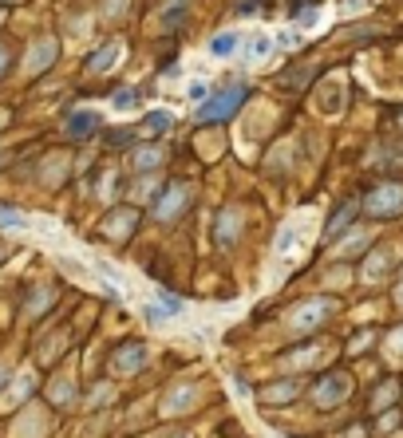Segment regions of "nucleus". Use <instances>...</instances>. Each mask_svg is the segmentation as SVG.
<instances>
[{
  "instance_id": "7",
  "label": "nucleus",
  "mask_w": 403,
  "mask_h": 438,
  "mask_svg": "<svg viewBox=\"0 0 403 438\" xmlns=\"http://www.w3.org/2000/svg\"><path fill=\"white\" fill-rule=\"evenodd\" d=\"M238 229H241V214H238V209H225V214L218 217V225H214L218 245H222V249H230L233 237H238Z\"/></svg>"
},
{
  "instance_id": "1",
  "label": "nucleus",
  "mask_w": 403,
  "mask_h": 438,
  "mask_svg": "<svg viewBox=\"0 0 403 438\" xmlns=\"http://www.w3.org/2000/svg\"><path fill=\"white\" fill-rule=\"evenodd\" d=\"M245 103V87H225V91H218V95H210L206 103L198 107V119L202 122H225L230 119L233 111H238V107Z\"/></svg>"
},
{
  "instance_id": "24",
  "label": "nucleus",
  "mask_w": 403,
  "mask_h": 438,
  "mask_svg": "<svg viewBox=\"0 0 403 438\" xmlns=\"http://www.w3.org/2000/svg\"><path fill=\"white\" fill-rule=\"evenodd\" d=\"M182 12H186V0H174L170 9L163 12V24H166V28H174V24L182 20Z\"/></svg>"
},
{
  "instance_id": "13",
  "label": "nucleus",
  "mask_w": 403,
  "mask_h": 438,
  "mask_svg": "<svg viewBox=\"0 0 403 438\" xmlns=\"http://www.w3.org/2000/svg\"><path fill=\"white\" fill-rule=\"evenodd\" d=\"M269 52H273V36L257 32V36H249V40H245V56H249V60H265Z\"/></svg>"
},
{
  "instance_id": "35",
  "label": "nucleus",
  "mask_w": 403,
  "mask_h": 438,
  "mask_svg": "<svg viewBox=\"0 0 403 438\" xmlns=\"http://www.w3.org/2000/svg\"><path fill=\"white\" fill-rule=\"evenodd\" d=\"M4 63H9V60H4V56H0V71H4Z\"/></svg>"
},
{
  "instance_id": "12",
  "label": "nucleus",
  "mask_w": 403,
  "mask_h": 438,
  "mask_svg": "<svg viewBox=\"0 0 403 438\" xmlns=\"http://www.w3.org/2000/svg\"><path fill=\"white\" fill-rule=\"evenodd\" d=\"M32 383H36V379H32V371H20V375H16V383L9 387V395H4V407L12 411L16 403H24V399H28V391H32Z\"/></svg>"
},
{
  "instance_id": "15",
  "label": "nucleus",
  "mask_w": 403,
  "mask_h": 438,
  "mask_svg": "<svg viewBox=\"0 0 403 438\" xmlns=\"http://www.w3.org/2000/svg\"><path fill=\"white\" fill-rule=\"evenodd\" d=\"M194 395H198L194 387H178V391H174V395H170V399H166V407H163V411H166V414H178V411H190V403H194Z\"/></svg>"
},
{
  "instance_id": "32",
  "label": "nucleus",
  "mask_w": 403,
  "mask_h": 438,
  "mask_svg": "<svg viewBox=\"0 0 403 438\" xmlns=\"http://www.w3.org/2000/svg\"><path fill=\"white\" fill-rule=\"evenodd\" d=\"M4 379H9V367H0V383H4Z\"/></svg>"
},
{
  "instance_id": "20",
  "label": "nucleus",
  "mask_w": 403,
  "mask_h": 438,
  "mask_svg": "<svg viewBox=\"0 0 403 438\" xmlns=\"http://www.w3.org/2000/svg\"><path fill=\"white\" fill-rule=\"evenodd\" d=\"M135 103H138V91H131V87H127V91H119V95L111 99V107H115V111H131Z\"/></svg>"
},
{
  "instance_id": "27",
  "label": "nucleus",
  "mask_w": 403,
  "mask_h": 438,
  "mask_svg": "<svg viewBox=\"0 0 403 438\" xmlns=\"http://www.w3.org/2000/svg\"><path fill=\"white\" fill-rule=\"evenodd\" d=\"M52 399H56V403H68V399H71V383H68V379H60V383L52 387Z\"/></svg>"
},
{
  "instance_id": "16",
  "label": "nucleus",
  "mask_w": 403,
  "mask_h": 438,
  "mask_svg": "<svg viewBox=\"0 0 403 438\" xmlns=\"http://www.w3.org/2000/svg\"><path fill=\"white\" fill-rule=\"evenodd\" d=\"M158 162H163V150H158V146H143V150L135 155L138 170H151V166H158Z\"/></svg>"
},
{
  "instance_id": "14",
  "label": "nucleus",
  "mask_w": 403,
  "mask_h": 438,
  "mask_svg": "<svg viewBox=\"0 0 403 438\" xmlns=\"http://www.w3.org/2000/svg\"><path fill=\"white\" fill-rule=\"evenodd\" d=\"M170 122H174L170 111H151L143 119V135H166V130H170Z\"/></svg>"
},
{
  "instance_id": "29",
  "label": "nucleus",
  "mask_w": 403,
  "mask_h": 438,
  "mask_svg": "<svg viewBox=\"0 0 403 438\" xmlns=\"http://www.w3.org/2000/svg\"><path fill=\"white\" fill-rule=\"evenodd\" d=\"M392 355H403V328L392 335Z\"/></svg>"
},
{
  "instance_id": "10",
  "label": "nucleus",
  "mask_w": 403,
  "mask_h": 438,
  "mask_svg": "<svg viewBox=\"0 0 403 438\" xmlns=\"http://www.w3.org/2000/svg\"><path fill=\"white\" fill-rule=\"evenodd\" d=\"M95 130H99V115L95 111H76L68 119V135L71 138H87V135H95Z\"/></svg>"
},
{
  "instance_id": "21",
  "label": "nucleus",
  "mask_w": 403,
  "mask_h": 438,
  "mask_svg": "<svg viewBox=\"0 0 403 438\" xmlns=\"http://www.w3.org/2000/svg\"><path fill=\"white\" fill-rule=\"evenodd\" d=\"M0 225H4V229H28V221L16 209H0Z\"/></svg>"
},
{
  "instance_id": "25",
  "label": "nucleus",
  "mask_w": 403,
  "mask_h": 438,
  "mask_svg": "<svg viewBox=\"0 0 403 438\" xmlns=\"http://www.w3.org/2000/svg\"><path fill=\"white\" fill-rule=\"evenodd\" d=\"M297 395V383H277V387H269V399L273 403H281V399H292Z\"/></svg>"
},
{
  "instance_id": "34",
  "label": "nucleus",
  "mask_w": 403,
  "mask_h": 438,
  "mask_svg": "<svg viewBox=\"0 0 403 438\" xmlns=\"http://www.w3.org/2000/svg\"><path fill=\"white\" fill-rule=\"evenodd\" d=\"M4 119H9V115H4V111H0V127H4Z\"/></svg>"
},
{
  "instance_id": "28",
  "label": "nucleus",
  "mask_w": 403,
  "mask_h": 438,
  "mask_svg": "<svg viewBox=\"0 0 403 438\" xmlns=\"http://www.w3.org/2000/svg\"><path fill=\"white\" fill-rule=\"evenodd\" d=\"M48 301H52V292H48V288H40V292H36V296H32V304H28V312H32V316H36V312H40Z\"/></svg>"
},
{
  "instance_id": "4",
  "label": "nucleus",
  "mask_w": 403,
  "mask_h": 438,
  "mask_svg": "<svg viewBox=\"0 0 403 438\" xmlns=\"http://www.w3.org/2000/svg\"><path fill=\"white\" fill-rule=\"evenodd\" d=\"M312 399H317V407H336V403H344V399H348V379H344V375H328L325 383L312 391Z\"/></svg>"
},
{
  "instance_id": "9",
  "label": "nucleus",
  "mask_w": 403,
  "mask_h": 438,
  "mask_svg": "<svg viewBox=\"0 0 403 438\" xmlns=\"http://www.w3.org/2000/svg\"><path fill=\"white\" fill-rule=\"evenodd\" d=\"M52 60H56V40H40V43L32 48V52H28V63H24V68L36 75V71L52 68Z\"/></svg>"
},
{
  "instance_id": "8",
  "label": "nucleus",
  "mask_w": 403,
  "mask_h": 438,
  "mask_svg": "<svg viewBox=\"0 0 403 438\" xmlns=\"http://www.w3.org/2000/svg\"><path fill=\"white\" fill-rule=\"evenodd\" d=\"M119 56H123V43H119V40H111L107 48H99V52H95L91 60H87V68H91L95 75H103V71H111L115 63H119Z\"/></svg>"
},
{
  "instance_id": "19",
  "label": "nucleus",
  "mask_w": 403,
  "mask_h": 438,
  "mask_svg": "<svg viewBox=\"0 0 403 438\" xmlns=\"http://www.w3.org/2000/svg\"><path fill=\"white\" fill-rule=\"evenodd\" d=\"M206 95H210L206 79H190V83H186V99H194V103H206Z\"/></svg>"
},
{
  "instance_id": "26",
  "label": "nucleus",
  "mask_w": 403,
  "mask_h": 438,
  "mask_svg": "<svg viewBox=\"0 0 403 438\" xmlns=\"http://www.w3.org/2000/svg\"><path fill=\"white\" fill-rule=\"evenodd\" d=\"M352 214H356V206H344V209H340V214H336V221H332V225H328V233H332V237H336V233H340V229H344V225H348V221H352Z\"/></svg>"
},
{
  "instance_id": "6",
  "label": "nucleus",
  "mask_w": 403,
  "mask_h": 438,
  "mask_svg": "<svg viewBox=\"0 0 403 438\" xmlns=\"http://www.w3.org/2000/svg\"><path fill=\"white\" fill-rule=\"evenodd\" d=\"M182 206H186V186H178V182H174V186L166 189L163 198L155 202V217H163V221H170V217L178 214Z\"/></svg>"
},
{
  "instance_id": "17",
  "label": "nucleus",
  "mask_w": 403,
  "mask_h": 438,
  "mask_svg": "<svg viewBox=\"0 0 403 438\" xmlns=\"http://www.w3.org/2000/svg\"><path fill=\"white\" fill-rule=\"evenodd\" d=\"M107 229H111V237H123V233H131V229H135V214H131V209L115 214V221L107 225Z\"/></svg>"
},
{
  "instance_id": "23",
  "label": "nucleus",
  "mask_w": 403,
  "mask_h": 438,
  "mask_svg": "<svg viewBox=\"0 0 403 438\" xmlns=\"http://www.w3.org/2000/svg\"><path fill=\"white\" fill-rule=\"evenodd\" d=\"M297 237H300V233H297V225H289V229H285L281 237H277V253H292V245H297Z\"/></svg>"
},
{
  "instance_id": "18",
  "label": "nucleus",
  "mask_w": 403,
  "mask_h": 438,
  "mask_svg": "<svg viewBox=\"0 0 403 438\" xmlns=\"http://www.w3.org/2000/svg\"><path fill=\"white\" fill-rule=\"evenodd\" d=\"M320 16H325V9H305V12H300V20H297V28H300V32H312V28L320 24Z\"/></svg>"
},
{
  "instance_id": "36",
  "label": "nucleus",
  "mask_w": 403,
  "mask_h": 438,
  "mask_svg": "<svg viewBox=\"0 0 403 438\" xmlns=\"http://www.w3.org/2000/svg\"><path fill=\"white\" fill-rule=\"evenodd\" d=\"M174 438H186V434H174Z\"/></svg>"
},
{
  "instance_id": "3",
  "label": "nucleus",
  "mask_w": 403,
  "mask_h": 438,
  "mask_svg": "<svg viewBox=\"0 0 403 438\" xmlns=\"http://www.w3.org/2000/svg\"><path fill=\"white\" fill-rule=\"evenodd\" d=\"M328 312H332V301H325V296H317V301L300 304V308H297V316H292L289 324L297 328V332H305V328H309V324H320V320H325Z\"/></svg>"
},
{
  "instance_id": "30",
  "label": "nucleus",
  "mask_w": 403,
  "mask_h": 438,
  "mask_svg": "<svg viewBox=\"0 0 403 438\" xmlns=\"http://www.w3.org/2000/svg\"><path fill=\"white\" fill-rule=\"evenodd\" d=\"M368 340H372V332H360V335H356V344H352V352H364V348H368Z\"/></svg>"
},
{
  "instance_id": "11",
  "label": "nucleus",
  "mask_w": 403,
  "mask_h": 438,
  "mask_svg": "<svg viewBox=\"0 0 403 438\" xmlns=\"http://www.w3.org/2000/svg\"><path fill=\"white\" fill-rule=\"evenodd\" d=\"M238 48H241V36L238 32H222V36L210 40V56H214V60H230Z\"/></svg>"
},
{
  "instance_id": "5",
  "label": "nucleus",
  "mask_w": 403,
  "mask_h": 438,
  "mask_svg": "<svg viewBox=\"0 0 403 438\" xmlns=\"http://www.w3.org/2000/svg\"><path fill=\"white\" fill-rule=\"evenodd\" d=\"M143 363H146V348L143 344H127V348H119V352H115L111 371H115V375H131V371H138Z\"/></svg>"
},
{
  "instance_id": "22",
  "label": "nucleus",
  "mask_w": 403,
  "mask_h": 438,
  "mask_svg": "<svg viewBox=\"0 0 403 438\" xmlns=\"http://www.w3.org/2000/svg\"><path fill=\"white\" fill-rule=\"evenodd\" d=\"M364 241H368V233H356V237L340 241V249H336V253H340V257H352V253H360V245H364Z\"/></svg>"
},
{
  "instance_id": "33",
  "label": "nucleus",
  "mask_w": 403,
  "mask_h": 438,
  "mask_svg": "<svg viewBox=\"0 0 403 438\" xmlns=\"http://www.w3.org/2000/svg\"><path fill=\"white\" fill-rule=\"evenodd\" d=\"M395 296H399V304H403V281H399V292H395Z\"/></svg>"
},
{
  "instance_id": "2",
  "label": "nucleus",
  "mask_w": 403,
  "mask_h": 438,
  "mask_svg": "<svg viewBox=\"0 0 403 438\" xmlns=\"http://www.w3.org/2000/svg\"><path fill=\"white\" fill-rule=\"evenodd\" d=\"M403 209V186L399 182H387V186H376L368 194V214L376 217H392Z\"/></svg>"
},
{
  "instance_id": "31",
  "label": "nucleus",
  "mask_w": 403,
  "mask_h": 438,
  "mask_svg": "<svg viewBox=\"0 0 403 438\" xmlns=\"http://www.w3.org/2000/svg\"><path fill=\"white\" fill-rule=\"evenodd\" d=\"M348 9H364V0H348Z\"/></svg>"
}]
</instances>
